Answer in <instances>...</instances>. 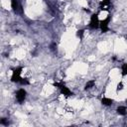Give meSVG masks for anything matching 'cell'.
I'll list each match as a JSON object with an SVG mask.
<instances>
[{
  "instance_id": "cell-1",
  "label": "cell",
  "mask_w": 127,
  "mask_h": 127,
  "mask_svg": "<svg viewBox=\"0 0 127 127\" xmlns=\"http://www.w3.org/2000/svg\"><path fill=\"white\" fill-rule=\"evenodd\" d=\"M53 85L56 86V87H58L63 95H64V96H71V95H72V92L65 86V84H64V81H59V82L57 81V82H54Z\"/></svg>"
},
{
  "instance_id": "cell-2",
  "label": "cell",
  "mask_w": 127,
  "mask_h": 127,
  "mask_svg": "<svg viewBox=\"0 0 127 127\" xmlns=\"http://www.w3.org/2000/svg\"><path fill=\"white\" fill-rule=\"evenodd\" d=\"M22 70H23V67L22 66H17L15 68H13L12 75H11V81L19 83L20 80H21V78H22V76H21Z\"/></svg>"
},
{
  "instance_id": "cell-3",
  "label": "cell",
  "mask_w": 127,
  "mask_h": 127,
  "mask_svg": "<svg viewBox=\"0 0 127 127\" xmlns=\"http://www.w3.org/2000/svg\"><path fill=\"white\" fill-rule=\"evenodd\" d=\"M89 28L90 29H97L99 28V20H98V14H92L90 17L89 22Z\"/></svg>"
},
{
  "instance_id": "cell-4",
  "label": "cell",
  "mask_w": 127,
  "mask_h": 127,
  "mask_svg": "<svg viewBox=\"0 0 127 127\" xmlns=\"http://www.w3.org/2000/svg\"><path fill=\"white\" fill-rule=\"evenodd\" d=\"M26 95H27V92L24 88H20L17 90L16 92V99L19 103H23L25 101V98H26Z\"/></svg>"
},
{
  "instance_id": "cell-5",
  "label": "cell",
  "mask_w": 127,
  "mask_h": 127,
  "mask_svg": "<svg viewBox=\"0 0 127 127\" xmlns=\"http://www.w3.org/2000/svg\"><path fill=\"white\" fill-rule=\"evenodd\" d=\"M109 22H110V16L106 17L105 19H103L102 21L99 22V28L101 29V32H102V33H106V32L108 31V29H109V28H108Z\"/></svg>"
},
{
  "instance_id": "cell-6",
  "label": "cell",
  "mask_w": 127,
  "mask_h": 127,
  "mask_svg": "<svg viewBox=\"0 0 127 127\" xmlns=\"http://www.w3.org/2000/svg\"><path fill=\"white\" fill-rule=\"evenodd\" d=\"M11 6H12V9H13L14 12L18 13V12L20 11V12L22 13V7H21V5L19 4L18 0H11Z\"/></svg>"
},
{
  "instance_id": "cell-7",
  "label": "cell",
  "mask_w": 127,
  "mask_h": 127,
  "mask_svg": "<svg viewBox=\"0 0 127 127\" xmlns=\"http://www.w3.org/2000/svg\"><path fill=\"white\" fill-rule=\"evenodd\" d=\"M116 111H117V113H118L119 115H121V116H125V115L127 114V108H126L125 106H118L117 109H116Z\"/></svg>"
},
{
  "instance_id": "cell-8",
  "label": "cell",
  "mask_w": 127,
  "mask_h": 127,
  "mask_svg": "<svg viewBox=\"0 0 127 127\" xmlns=\"http://www.w3.org/2000/svg\"><path fill=\"white\" fill-rule=\"evenodd\" d=\"M101 103H102L103 105H105V106H110V105L113 103V99L108 98V97H103V98L101 99Z\"/></svg>"
},
{
  "instance_id": "cell-9",
  "label": "cell",
  "mask_w": 127,
  "mask_h": 127,
  "mask_svg": "<svg viewBox=\"0 0 127 127\" xmlns=\"http://www.w3.org/2000/svg\"><path fill=\"white\" fill-rule=\"evenodd\" d=\"M94 84H95V80H94V79H92V80H88V81L86 82L85 86H84V89H85V90L90 89L91 87H93V86H94Z\"/></svg>"
},
{
  "instance_id": "cell-10",
  "label": "cell",
  "mask_w": 127,
  "mask_h": 127,
  "mask_svg": "<svg viewBox=\"0 0 127 127\" xmlns=\"http://www.w3.org/2000/svg\"><path fill=\"white\" fill-rule=\"evenodd\" d=\"M121 70H122V75H127V64H122Z\"/></svg>"
},
{
  "instance_id": "cell-11",
  "label": "cell",
  "mask_w": 127,
  "mask_h": 127,
  "mask_svg": "<svg viewBox=\"0 0 127 127\" xmlns=\"http://www.w3.org/2000/svg\"><path fill=\"white\" fill-rule=\"evenodd\" d=\"M21 85H28V84H30V81L27 79V78H21V80H20V82H19Z\"/></svg>"
},
{
  "instance_id": "cell-12",
  "label": "cell",
  "mask_w": 127,
  "mask_h": 127,
  "mask_svg": "<svg viewBox=\"0 0 127 127\" xmlns=\"http://www.w3.org/2000/svg\"><path fill=\"white\" fill-rule=\"evenodd\" d=\"M0 124H1V125H4V126H8V125H9V120H8L7 118H1Z\"/></svg>"
},
{
  "instance_id": "cell-13",
  "label": "cell",
  "mask_w": 127,
  "mask_h": 127,
  "mask_svg": "<svg viewBox=\"0 0 127 127\" xmlns=\"http://www.w3.org/2000/svg\"><path fill=\"white\" fill-rule=\"evenodd\" d=\"M83 34H84V30H83V29H81V30H78V31H77V33H76V36H77L79 39H82V37H83Z\"/></svg>"
},
{
  "instance_id": "cell-14",
  "label": "cell",
  "mask_w": 127,
  "mask_h": 127,
  "mask_svg": "<svg viewBox=\"0 0 127 127\" xmlns=\"http://www.w3.org/2000/svg\"><path fill=\"white\" fill-rule=\"evenodd\" d=\"M50 49H51L52 51H55V50L57 49V44H56V43H52L51 46H50Z\"/></svg>"
},
{
  "instance_id": "cell-15",
  "label": "cell",
  "mask_w": 127,
  "mask_h": 127,
  "mask_svg": "<svg viewBox=\"0 0 127 127\" xmlns=\"http://www.w3.org/2000/svg\"><path fill=\"white\" fill-rule=\"evenodd\" d=\"M122 88H123V83L122 82H119L117 84V90H121Z\"/></svg>"
},
{
  "instance_id": "cell-16",
  "label": "cell",
  "mask_w": 127,
  "mask_h": 127,
  "mask_svg": "<svg viewBox=\"0 0 127 127\" xmlns=\"http://www.w3.org/2000/svg\"><path fill=\"white\" fill-rule=\"evenodd\" d=\"M102 1H104V2H110L109 0H102Z\"/></svg>"
},
{
  "instance_id": "cell-17",
  "label": "cell",
  "mask_w": 127,
  "mask_h": 127,
  "mask_svg": "<svg viewBox=\"0 0 127 127\" xmlns=\"http://www.w3.org/2000/svg\"><path fill=\"white\" fill-rule=\"evenodd\" d=\"M126 102H127V99H126Z\"/></svg>"
}]
</instances>
